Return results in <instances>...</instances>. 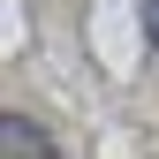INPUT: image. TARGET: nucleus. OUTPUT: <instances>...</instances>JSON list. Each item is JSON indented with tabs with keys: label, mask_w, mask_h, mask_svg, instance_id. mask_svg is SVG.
Listing matches in <instances>:
<instances>
[{
	"label": "nucleus",
	"mask_w": 159,
	"mask_h": 159,
	"mask_svg": "<svg viewBox=\"0 0 159 159\" xmlns=\"http://www.w3.org/2000/svg\"><path fill=\"white\" fill-rule=\"evenodd\" d=\"M0 159H53V136L30 121V114H8L0 121Z\"/></svg>",
	"instance_id": "1"
},
{
	"label": "nucleus",
	"mask_w": 159,
	"mask_h": 159,
	"mask_svg": "<svg viewBox=\"0 0 159 159\" xmlns=\"http://www.w3.org/2000/svg\"><path fill=\"white\" fill-rule=\"evenodd\" d=\"M144 38L159 46V0H144Z\"/></svg>",
	"instance_id": "2"
}]
</instances>
